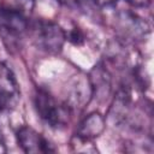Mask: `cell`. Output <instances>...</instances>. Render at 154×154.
Segmentation results:
<instances>
[{
  "label": "cell",
  "instance_id": "obj_1",
  "mask_svg": "<svg viewBox=\"0 0 154 154\" xmlns=\"http://www.w3.org/2000/svg\"><path fill=\"white\" fill-rule=\"evenodd\" d=\"M26 29V17L19 8L0 5V35L8 49L18 46Z\"/></svg>",
  "mask_w": 154,
  "mask_h": 154
},
{
  "label": "cell",
  "instance_id": "obj_2",
  "mask_svg": "<svg viewBox=\"0 0 154 154\" xmlns=\"http://www.w3.org/2000/svg\"><path fill=\"white\" fill-rule=\"evenodd\" d=\"M32 40L40 49L49 54H58L66 41V32L59 24L41 19L32 25Z\"/></svg>",
  "mask_w": 154,
  "mask_h": 154
},
{
  "label": "cell",
  "instance_id": "obj_3",
  "mask_svg": "<svg viewBox=\"0 0 154 154\" xmlns=\"http://www.w3.org/2000/svg\"><path fill=\"white\" fill-rule=\"evenodd\" d=\"M35 107L40 118L52 128L64 126L70 118V107L60 105L48 91L37 89L35 94Z\"/></svg>",
  "mask_w": 154,
  "mask_h": 154
},
{
  "label": "cell",
  "instance_id": "obj_4",
  "mask_svg": "<svg viewBox=\"0 0 154 154\" xmlns=\"http://www.w3.org/2000/svg\"><path fill=\"white\" fill-rule=\"evenodd\" d=\"M20 101V88L13 71L0 63V109L11 111Z\"/></svg>",
  "mask_w": 154,
  "mask_h": 154
},
{
  "label": "cell",
  "instance_id": "obj_5",
  "mask_svg": "<svg viewBox=\"0 0 154 154\" xmlns=\"http://www.w3.org/2000/svg\"><path fill=\"white\" fill-rule=\"evenodd\" d=\"M17 142L28 154H38V153H52L55 149L52 144L36 130L28 125H23L17 131Z\"/></svg>",
  "mask_w": 154,
  "mask_h": 154
},
{
  "label": "cell",
  "instance_id": "obj_6",
  "mask_svg": "<svg viewBox=\"0 0 154 154\" xmlns=\"http://www.w3.org/2000/svg\"><path fill=\"white\" fill-rule=\"evenodd\" d=\"M117 23L122 31L131 38H142L149 31L146 20L130 10H120L117 14Z\"/></svg>",
  "mask_w": 154,
  "mask_h": 154
},
{
  "label": "cell",
  "instance_id": "obj_7",
  "mask_svg": "<svg viewBox=\"0 0 154 154\" xmlns=\"http://www.w3.org/2000/svg\"><path fill=\"white\" fill-rule=\"evenodd\" d=\"M103 129H105V119L102 114L99 112H91L81 122L76 135L83 138L93 140L100 136Z\"/></svg>",
  "mask_w": 154,
  "mask_h": 154
},
{
  "label": "cell",
  "instance_id": "obj_8",
  "mask_svg": "<svg viewBox=\"0 0 154 154\" xmlns=\"http://www.w3.org/2000/svg\"><path fill=\"white\" fill-rule=\"evenodd\" d=\"M66 40H69L70 42H72L76 46H79L84 42V35L78 26H75V28H72V30H70L69 35L66 34Z\"/></svg>",
  "mask_w": 154,
  "mask_h": 154
},
{
  "label": "cell",
  "instance_id": "obj_9",
  "mask_svg": "<svg viewBox=\"0 0 154 154\" xmlns=\"http://www.w3.org/2000/svg\"><path fill=\"white\" fill-rule=\"evenodd\" d=\"M36 0H16V4L18 8L24 13V14H30L35 7Z\"/></svg>",
  "mask_w": 154,
  "mask_h": 154
},
{
  "label": "cell",
  "instance_id": "obj_10",
  "mask_svg": "<svg viewBox=\"0 0 154 154\" xmlns=\"http://www.w3.org/2000/svg\"><path fill=\"white\" fill-rule=\"evenodd\" d=\"M59 2L70 8H81L87 2V0H59Z\"/></svg>",
  "mask_w": 154,
  "mask_h": 154
},
{
  "label": "cell",
  "instance_id": "obj_11",
  "mask_svg": "<svg viewBox=\"0 0 154 154\" xmlns=\"http://www.w3.org/2000/svg\"><path fill=\"white\" fill-rule=\"evenodd\" d=\"M126 2H129L130 5L132 6H140V7H143V6H147L150 0H125Z\"/></svg>",
  "mask_w": 154,
  "mask_h": 154
},
{
  "label": "cell",
  "instance_id": "obj_12",
  "mask_svg": "<svg viewBox=\"0 0 154 154\" xmlns=\"http://www.w3.org/2000/svg\"><path fill=\"white\" fill-rule=\"evenodd\" d=\"M97 6H100V7H107V6H111V5H113L117 0H93Z\"/></svg>",
  "mask_w": 154,
  "mask_h": 154
}]
</instances>
